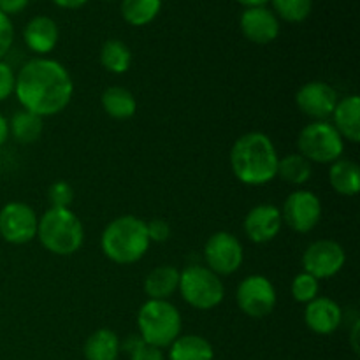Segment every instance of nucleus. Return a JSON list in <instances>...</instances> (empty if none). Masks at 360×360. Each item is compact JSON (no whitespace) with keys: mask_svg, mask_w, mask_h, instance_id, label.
Here are the masks:
<instances>
[{"mask_svg":"<svg viewBox=\"0 0 360 360\" xmlns=\"http://www.w3.org/2000/svg\"><path fill=\"white\" fill-rule=\"evenodd\" d=\"M28 2H30V0H28Z\"/></svg>","mask_w":360,"mask_h":360,"instance_id":"nucleus-40","label":"nucleus"},{"mask_svg":"<svg viewBox=\"0 0 360 360\" xmlns=\"http://www.w3.org/2000/svg\"><path fill=\"white\" fill-rule=\"evenodd\" d=\"M122 341L111 329H97L84 341L83 354L86 360H118Z\"/></svg>","mask_w":360,"mask_h":360,"instance_id":"nucleus-20","label":"nucleus"},{"mask_svg":"<svg viewBox=\"0 0 360 360\" xmlns=\"http://www.w3.org/2000/svg\"><path fill=\"white\" fill-rule=\"evenodd\" d=\"M9 139V122L4 115H0V148Z\"/></svg>","mask_w":360,"mask_h":360,"instance_id":"nucleus-37","label":"nucleus"},{"mask_svg":"<svg viewBox=\"0 0 360 360\" xmlns=\"http://www.w3.org/2000/svg\"><path fill=\"white\" fill-rule=\"evenodd\" d=\"M14 83H16V74H14L13 67L0 60V102L14 94Z\"/></svg>","mask_w":360,"mask_h":360,"instance_id":"nucleus-34","label":"nucleus"},{"mask_svg":"<svg viewBox=\"0 0 360 360\" xmlns=\"http://www.w3.org/2000/svg\"><path fill=\"white\" fill-rule=\"evenodd\" d=\"M299 153L309 162L333 164L345 151V141L330 122H311L299 132Z\"/></svg>","mask_w":360,"mask_h":360,"instance_id":"nucleus-7","label":"nucleus"},{"mask_svg":"<svg viewBox=\"0 0 360 360\" xmlns=\"http://www.w3.org/2000/svg\"><path fill=\"white\" fill-rule=\"evenodd\" d=\"M137 327L144 343L164 350L181 336V313L172 302L148 299L137 313Z\"/></svg>","mask_w":360,"mask_h":360,"instance_id":"nucleus-5","label":"nucleus"},{"mask_svg":"<svg viewBox=\"0 0 360 360\" xmlns=\"http://www.w3.org/2000/svg\"><path fill=\"white\" fill-rule=\"evenodd\" d=\"M179 271L174 266H158L144 280V294L153 301H169L178 292Z\"/></svg>","mask_w":360,"mask_h":360,"instance_id":"nucleus-19","label":"nucleus"},{"mask_svg":"<svg viewBox=\"0 0 360 360\" xmlns=\"http://www.w3.org/2000/svg\"><path fill=\"white\" fill-rule=\"evenodd\" d=\"M48 200L51 207H70L74 202V188L63 179H58L48 188Z\"/></svg>","mask_w":360,"mask_h":360,"instance_id":"nucleus-31","label":"nucleus"},{"mask_svg":"<svg viewBox=\"0 0 360 360\" xmlns=\"http://www.w3.org/2000/svg\"><path fill=\"white\" fill-rule=\"evenodd\" d=\"M347 262V253L340 243L333 239H319L306 248L302 267L316 280H327L340 273Z\"/></svg>","mask_w":360,"mask_h":360,"instance_id":"nucleus-12","label":"nucleus"},{"mask_svg":"<svg viewBox=\"0 0 360 360\" xmlns=\"http://www.w3.org/2000/svg\"><path fill=\"white\" fill-rule=\"evenodd\" d=\"M178 290L183 301L199 311L217 308L225 297V287L220 276L200 264H190L179 271Z\"/></svg>","mask_w":360,"mask_h":360,"instance_id":"nucleus-6","label":"nucleus"},{"mask_svg":"<svg viewBox=\"0 0 360 360\" xmlns=\"http://www.w3.org/2000/svg\"><path fill=\"white\" fill-rule=\"evenodd\" d=\"M37 239L53 255L70 257L83 246L84 227L70 207H49L39 218Z\"/></svg>","mask_w":360,"mask_h":360,"instance_id":"nucleus-4","label":"nucleus"},{"mask_svg":"<svg viewBox=\"0 0 360 360\" xmlns=\"http://www.w3.org/2000/svg\"><path fill=\"white\" fill-rule=\"evenodd\" d=\"M236 2H239L241 6L246 7H264L267 2H271V0H236Z\"/></svg>","mask_w":360,"mask_h":360,"instance_id":"nucleus-38","label":"nucleus"},{"mask_svg":"<svg viewBox=\"0 0 360 360\" xmlns=\"http://www.w3.org/2000/svg\"><path fill=\"white\" fill-rule=\"evenodd\" d=\"M239 309L252 319H264L276 308V288L262 274L246 276L236 292Z\"/></svg>","mask_w":360,"mask_h":360,"instance_id":"nucleus-9","label":"nucleus"},{"mask_svg":"<svg viewBox=\"0 0 360 360\" xmlns=\"http://www.w3.org/2000/svg\"><path fill=\"white\" fill-rule=\"evenodd\" d=\"M150 245L146 221L134 214L115 218L101 236L102 253L120 266L139 262L146 255Z\"/></svg>","mask_w":360,"mask_h":360,"instance_id":"nucleus-3","label":"nucleus"},{"mask_svg":"<svg viewBox=\"0 0 360 360\" xmlns=\"http://www.w3.org/2000/svg\"><path fill=\"white\" fill-rule=\"evenodd\" d=\"M334 129L343 141L357 144L360 141V98L359 95H348L338 101L333 112Z\"/></svg>","mask_w":360,"mask_h":360,"instance_id":"nucleus-18","label":"nucleus"},{"mask_svg":"<svg viewBox=\"0 0 360 360\" xmlns=\"http://www.w3.org/2000/svg\"><path fill=\"white\" fill-rule=\"evenodd\" d=\"M214 350L206 338L199 334L179 336L169 347V360H213Z\"/></svg>","mask_w":360,"mask_h":360,"instance_id":"nucleus-22","label":"nucleus"},{"mask_svg":"<svg viewBox=\"0 0 360 360\" xmlns=\"http://www.w3.org/2000/svg\"><path fill=\"white\" fill-rule=\"evenodd\" d=\"M204 260L207 269L218 276L234 274L245 260V250L241 241L231 232H214L204 245Z\"/></svg>","mask_w":360,"mask_h":360,"instance_id":"nucleus-8","label":"nucleus"},{"mask_svg":"<svg viewBox=\"0 0 360 360\" xmlns=\"http://www.w3.org/2000/svg\"><path fill=\"white\" fill-rule=\"evenodd\" d=\"M27 6L28 0H0V13L11 16V14L21 13Z\"/></svg>","mask_w":360,"mask_h":360,"instance_id":"nucleus-35","label":"nucleus"},{"mask_svg":"<svg viewBox=\"0 0 360 360\" xmlns=\"http://www.w3.org/2000/svg\"><path fill=\"white\" fill-rule=\"evenodd\" d=\"M304 322L311 333L329 336L340 329L343 322V309L330 297H316L304 308Z\"/></svg>","mask_w":360,"mask_h":360,"instance_id":"nucleus-16","label":"nucleus"},{"mask_svg":"<svg viewBox=\"0 0 360 360\" xmlns=\"http://www.w3.org/2000/svg\"><path fill=\"white\" fill-rule=\"evenodd\" d=\"M329 183L340 195L354 197L360 190V169L357 162L340 158L329 169Z\"/></svg>","mask_w":360,"mask_h":360,"instance_id":"nucleus-21","label":"nucleus"},{"mask_svg":"<svg viewBox=\"0 0 360 360\" xmlns=\"http://www.w3.org/2000/svg\"><path fill=\"white\" fill-rule=\"evenodd\" d=\"M53 2L58 7H62V9H79L88 0H53Z\"/></svg>","mask_w":360,"mask_h":360,"instance_id":"nucleus-36","label":"nucleus"},{"mask_svg":"<svg viewBox=\"0 0 360 360\" xmlns=\"http://www.w3.org/2000/svg\"><path fill=\"white\" fill-rule=\"evenodd\" d=\"M101 63L108 72L125 74L132 65V51L120 39H109L101 48Z\"/></svg>","mask_w":360,"mask_h":360,"instance_id":"nucleus-25","label":"nucleus"},{"mask_svg":"<svg viewBox=\"0 0 360 360\" xmlns=\"http://www.w3.org/2000/svg\"><path fill=\"white\" fill-rule=\"evenodd\" d=\"M14 94L23 109L44 118L65 111L72 98L74 83L62 63L37 56L28 60L16 74Z\"/></svg>","mask_w":360,"mask_h":360,"instance_id":"nucleus-1","label":"nucleus"},{"mask_svg":"<svg viewBox=\"0 0 360 360\" xmlns=\"http://www.w3.org/2000/svg\"><path fill=\"white\" fill-rule=\"evenodd\" d=\"M281 220L299 234H308L322 218V202L311 190H295L285 199L281 207Z\"/></svg>","mask_w":360,"mask_h":360,"instance_id":"nucleus-11","label":"nucleus"},{"mask_svg":"<svg viewBox=\"0 0 360 360\" xmlns=\"http://www.w3.org/2000/svg\"><path fill=\"white\" fill-rule=\"evenodd\" d=\"M243 35L253 44H269L280 35V20L271 9L246 7L239 18Z\"/></svg>","mask_w":360,"mask_h":360,"instance_id":"nucleus-14","label":"nucleus"},{"mask_svg":"<svg viewBox=\"0 0 360 360\" xmlns=\"http://www.w3.org/2000/svg\"><path fill=\"white\" fill-rule=\"evenodd\" d=\"M338 101V91L326 81H309L295 94L299 111L313 122H326L329 116H333Z\"/></svg>","mask_w":360,"mask_h":360,"instance_id":"nucleus-13","label":"nucleus"},{"mask_svg":"<svg viewBox=\"0 0 360 360\" xmlns=\"http://www.w3.org/2000/svg\"><path fill=\"white\" fill-rule=\"evenodd\" d=\"M290 292L292 297H294L295 301L301 302V304H308L313 299L319 297L320 281L316 280L315 276L306 273V271H302V273H299L297 276L294 278V281H292Z\"/></svg>","mask_w":360,"mask_h":360,"instance_id":"nucleus-29","label":"nucleus"},{"mask_svg":"<svg viewBox=\"0 0 360 360\" xmlns=\"http://www.w3.org/2000/svg\"><path fill=\"white\" fill-rule=\"evenodd\" d=\"M311 162L302 157L301 153H290L278 160L276 176H280L288 185H306L309 181V178H311Z\"/></svg>","mask_w":360,"mask_h":360,"instance_id":"nucleus-26","label":"nucleus"},{"mask_svg":"<svg viewBox=\"0 0 360 360\" xmlns=\"http://www.w3.org/2000/svg\"><path fill=\"white\" fill-rule=\"evenodd\" d=\"M357 340H359V320H357V322H355L354 329H352V347H354L355 354H359V343H357Z\"/></svg>","mask_w":360,"mask_h":360,"instance_id":"nucleus-39","label":"nucleus"},{"mask_svg":"<svg viewBox=\"0 0 360 360\" xmlns=\"http://www.w3.org/2000/svg\"><path fill=\"white\" fill-rule=\"evenodd\" d=\"M122 18L132 27L150 25L162 11V0H122Z\"/></svg>","mask_w":360,"mask_h":360,"instance_id":"nucleus-27","label":"nucleus"},{"mask_svg":"<svg viewBox=\"0 0 360 360\" xmlns=\"http://www.w3.org/2000/svg\"><path fill=\"white\" fill-rule=\"evenodd\" d=\"M14 42V27L9 16L0 13V60L6 58Z\"/></svg>","mask_w":360,"mask_h":360,"instance_id":"nucleus-32","label":"nucleus"},{"mask_svg":"<svg viewBox=\"0 0 360 360\" xmlns=\"http://www.w3.org/2000/svg\"><path fill=\"white\" fill-rule=\"evenodd\" d=\"M42 130H44V122L41 116L34 115L27 109L14 112L9 122V134L20 144L37 143L42 136Z\"/></svg>","mask_w":360,"mask_h":360,"instance_id":"nucleus-24","label":"nucleus"},{"mask_svg":"<svg viewBox=\"0 0 360 360\" xmlns=\"http://www.w3.org/2000/svg\"><path fill=\"white\" fill-rule=\"evenodd\" d=\"M146 231L150 243H165L171 238V225L164 218H153L146 221Z\"/></svg>","mask_w":360,"mask_h":360,"instance_id":"nucleus-33","label":"nucleus"},{"mask_svg":"<svg viewBox=\"0 0 360 360\" xmlns=\"http://www.w3.org/2000/svg\"><path fill=\"white\" fill-rule=\"evenodd\" d=\"M278 151L273 139L264 132L243 134L231 150V169L236 178L248 186L267 185L276 178Z\"/></svg>","mask_w":360,"mask_h":360,"instance_id":"nucleus-2","label":"nucleus"},{"mask_svg":"<svg viewBox=\"0 0 360 360\" xmlns=\"http://www.w3.org/2000/svg\"><path fill=\"white\" fill-rule=\"evenodd\" d=\"M39 218L28 204L13 200L0 210V236L9 245H27L37 238Z\"/></svg>","mask_w":360,"mask_h":360,"instance_id":"nucleus-10","label":"nucleus"},{"mask_svg":"<svg viewBox=\"0 0 360 360\" xmlns=\"http://www.w3.org/2000/svg\"><path fill=\"white\" fill-rule=\"evenodd\" d=\"M60 30L49 16H34L23 30V41L35 55H48L58 44Z\"/></svg>","mask_w":360,"mask_h":360,"instance_id":"nucleus-17","label":"nucleus"},{"mask_svg":"<svg viewBox=\"0 0 360 360\" xmlns=\"http://www.w3.org/2000/svg\"><path fill=\"white\" fill-rule=\"evenodd\" d=\"M122 348L129 354L130 360H165L162 348L144 343L141 336H129L122 343Z\"/></svg>","mask_w":360,"mask_h":360,"instance_id":"nucleus-30","label":"nucleus"},{"mask_svg":"<svg viewBox=\"0 0 360 360\" xmlns=\"http://www.w3.org/2000/svg\"><path fill=\"white\" fill-rule=\"evenodd\" d=\"M101 104L105 115L115 120H129L137 111L136 97L132 91L123 86L105 88L101 97Z\"/></svg>","mask_w":360,"mask_h":360,"instance_id":"nucleus-23","label":"nucleus"},{"mask_svg":"<svg viewBox=\"0 0 360 360\" xmlns=\"http://www.w3.org/2000/svg\"><path fill=\"white\" fill-rule=\"evenodd\" d=\"M274 14L288 23H301L311 14L313 0H271Z\"/></svg>","mask_w":360,"mask_h":360,"instance_id":"nucleus-28","label":"nucleus"},{"mask_svg":"<svg viewBox=\"0 0 360 360\" xmlns=\"http://www.w3.org/2000/svg\"><path fill=\"white\" fill-rule=\"evenodd\" d=\"M281 225H283V220H281L280 207L274 204H259L248 211L243 227L250 241L264 245V243L273 241L280 234Z\"/></svg>","mask_w":360,"mask_h":360,"instance_id":"nucleus-15","label":"nucleus"}]
</instances>
